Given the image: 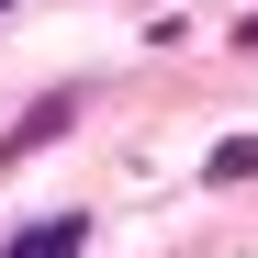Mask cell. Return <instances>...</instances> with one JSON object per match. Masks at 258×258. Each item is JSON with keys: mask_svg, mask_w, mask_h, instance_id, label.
<instances>
[{"mask_svg": "<svg viewBox=\"0 0 258 258\" xmlns=\"http://www.w3.org/2000/svg\"><path fill=\"white\" fill-rule=\"evenodd\" d=\"M79 247H90V213H45V225H12L0 258H79Z\"/></svg>", "mask_w": 258, "mask_h": 258, "instance_id": "obj_1", "label": "cell"}, {"mask_svg": "<svg viewBox=\"0 0 258 258\" xmlns=\"http://www.w3.org/2000/svg\"><path fill=\"white\" fill-rule=\"evenodd\" d=\"M68 123H79V90H45V101H34V112L12 123V146H0V157H34V146H56Z\"/></svg>", "mask_w": 258, "mask_h": 258, "instance_id": "obj_2", "label": "cell"}]
</instances>
